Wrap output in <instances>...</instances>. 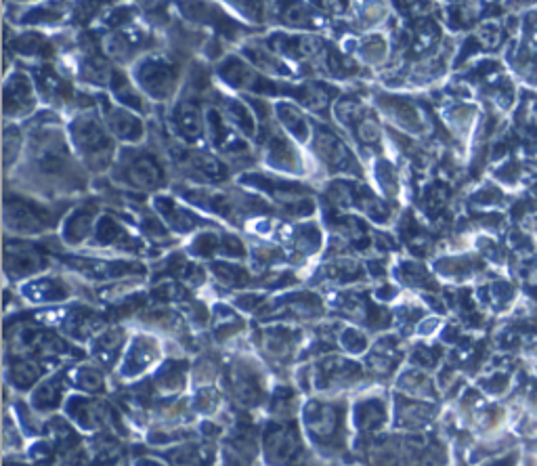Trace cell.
Instances as JSON below:
<instances>
[{"instance_id": "cell-31", "label": "cell", "mask_w": 537, "mask_h": 466, "mask_svg": "<svg viewBox=\"0 0 537 466\" xmlns=\"http://www.w3.org/2000/svg\"><path fill=\"white\" fill-rule=\"evenodd\" d=\"M326 271L332 281H355L363 275L361 265L353 259H338V261L326 265Z\"/></svg>"}, {"instance_id": "cell-33", "label": "cell", "mask_w": 537, "mask_h": 466, "mask_svg": "<svg viewBox=\"0 0 537 466\" xmlns=\"http://www.w3.org/2000/svg\"><path fill=\"white\" fill-rule=\"evenodd\" d=\"M43 376V368L40 364H34V362H21V364H15L13 368V380L17 386L21 388H27L32 386L36 380H38Z\"/></svg>"}, {"instance_id": "cell-12", "label": "cell", "mask_w": 537, "mask_h": 466, "mask_svg": "<svg viewBox=\"0 0 537 466\" xmlns=\"http://www.w3.org/2000/svg\"><path fill=\"white\" fill-rule=\"evenodd\" d=\"M170 126L174 135L185 143H200L206 135V114L195 99H181L170 114Z\"/></svg>"}, {"instance_id": "cell-6", "label": "cell", "mask_w": 537, "mask_h": 466, "mask_svg": "<svg viewBox=\"0 0 537 466\" xmlns=\"http://www.w3.org/2000/svg\"><path fill=\"white\" fill-rule=\"evenodd\" d=\"M313 148H315L317 158L324 162V166L330 168L332 172L355 174V176L363 174L353 150L334 130H330L326 126H315L313 128Z\"/></svg>"}, {"instance_id": "cell-15", "label": "cell", "mask_w": 537, "mask_h": 466, "mask_svg": "<svg viewBox=\"0 0 537 466\" xmlns=\"http://www.w3.org/2000/svg\"><path fill=\"white\" fill-rule=\"evenodd\" d=\"M36 82L23 74H15L5 82V114L7 118H25L36 107Z\"/></svg>"}, {"instance_id": "cell-27", "label": "cell", "mask_w": 537, "mask_h": 466, "mask_svg": "<svg viewBox=\"0 0 537 466\" xmlns=\"http://www.w3.org/2000/svg\"><path fill=\"white\" fill-rule=\"evenodd\" d=\"M281 21L288 23L292 27H305V30H311V27H319L324 25V13L317 11L313 5H285L283 7V15H281Z\"/></svg>"}, {"instance_id": "cell-18", "label": "cell", "mask_w": 537, "mask_h": 466, "mask_svg": "<svg viewBox=\"0 0 537 466\" xmlns=\"http://www.w3.org/2000/svg\"><path fill=\"white\" fill-rule=\"evenodd\" d=\"M93 244L101 248H114V250H139L141 242L120 223L112 214H101L95 233Z\"/></svg>"}, {"instance_id": "cell-34", "label": "cell", "mask_w": 537, "mask_h": 466, "mask_svg": "<svg viewBox=\"0 0 537 466\" xmlns=\"http://www.w3.org/2000/svg\"><path fill=\"white\" fill-rule=\"evenodd\" d=\"M219 255L225 257V259H235V261H241L248 257V248L246 244L241 242V237H237L235 233H223L221 235V250Z\"/></svg>"}, {"instance_id": "cell-35", "label": "cell", "mask_w": 537, "mask_h": 466, "mask_svg": "<svg viewBox=\"0 0 537 466\" xmlns=\"http://www.w3.org/2000/svg\"><path fill=\"white\" fill-rule=\"evenodd\" d=\"M61 399V384L59 380H49L45 386H40L38 391H36V399L34 404L38 406L40 410H49V408H55Z\"/></svg>"}, {"instance_id": "cell-16", "label": "cell", "mask_w": 537, "mask_h": 466, "mask_svg": "<svg viewBox=\"0 0 537 466\" xmlns=\"http://www.w3.org/2000/svg\"><path fill=\"white\" fill-rule=\"evenodd\" d=\"M97 214H99V206L95 200H88L84 204H80L78 208L71 210L61 227V237L67 246H80L82 242H86L97 227Z\"/></svg>"}, {"instance_id": "cell-11", "label": "cell", "mask_w": 537, "mask_h": 466, "mask_svg": "<svg viewBox=\"0 0 537 466\" xmlns=\"http://www.w3.org/2000/svg\"><path fill=\"white\" fill-rule=\"evenodd\" d=\"M69 267L95 281H116L120 277L145 275V267L134 261H101V259H65Z\"/></svg>"}, {"instance_id": "cell-26", "label": "cell", "mask_w": 537, "mask_h": 466, "mask_svg": "<svg viewBox=\"0 0 537 466\" xmlns=\"http://www.w3.org/2000/svg\"><path fill=\"white\" fill-rule=\"evenodd\" d=\"M15 51L29 59H51L55 47L40 32H23L15 38Z\"/></svg>"}, {"instance_id": "cell-17", "label": "cell", "mask_w": 537, "mask_h": 466, "mask_svg": "<svg viewBox=\"0 0 537 466\" xmlns=\"http://www.w3.org/2000/svg\"><path fill=\"white\" fill-rule=\"evenodd\" d=\"M156 212L160 214V219L166 223V227H170L176 233H191L202 225H210L206 219L198 217L191 210L183 208L174 198L168 196H156L154 200Z\"/></svg>"}, {"instance_id": "cell-3", "label": "cell", "mask_w": 537, "mask_h": 466, "mask_svg": "<svg viewBox=\"0 0 537 466\" xmlns=\"http://www.w3.org/2000/svg\"><path fill=\"white\" fill-rule=\"evenodd\" d=\"M116 178L136 191H156L166 185V168L154 152L126 150L116 160ZM116 181V183H118Z\"/></svg>"}, {"instance_id": "cell-4", "label": "cell", "mask_w": 537, "mask_h": 466, "mask_svg": "<svg viewBox=\"0 0 537 466\" xmlns=\"http://www.w3.org/2000/svg\"><path fill=\"white\" fill-rule=\"evenodd\" d=\"M57 217L51 208L40 204L38 200H32L25 196H11L7 194L5 200V225L13 233L21 235H40L53 229Z\"/></svg>"}, {"instance_id": "cell-5", "label": "cell", "mask_w": 537, "mask_h": 466, "mask_svg": "<svg viewBox=\"0 0 537 466\" xmlns=\"http://www.w3.org/2000/svg\"><path fill=\"white\" fill-rule=\"evenodd\" d=\"M178 74H181L178 63L164 55H150L136 61L134 67L136 84L150 99L156 101H166L174 95L178 86Z\"/></svg>"}, {"instance_id": "cell-36", "label": "cell", "mask_w": 537, "mask_h": 466, "mask_svg": "<svg viewBox=\"0 0 537 466\" xmlns=\"http://www.w3.org/2000/svg\"><path fill=\"white\" fill-rule=\"evenodd\" d=\"M357 420L363 428H374L376 424H380L384 420V410L378 401H368L359 408L357 412Z\"/></svg>"}, {"instance_id": "cell-23", "label": "cell", "mask_w": 537, "mask_h": 466, "mask_svg": "<svg viewBox=\"0 0 537 466\" xmlns=\"http://www.w3.org/2000/svg\"><path fill=\"white\" fill-rule=\"evenodd\" d=\"M243 55L248 57L250 65L256 67L259 71H265V74L281 76V78L292 74L290 67L285 65V61L279 55H275L267 45L265 47L263 45H248V47H243Z\"/></svg>"}, {"instance_id": "cell-1", "label": "cell", "mask_w": 537, "mask_h": 466, "mask_svg": "<svg viewBox=\"0 0 537 466\" xmlns=\"http://www.w3.org/2000/svg\"><path fill=\"white\" fill-rule=\"evenodd\" d=\"M27 162L32 164L34 172L45 183H55L57 187L63 185V181H78L74 174V162H71L67 139L59 128H38L29 137L27 148Z\"/></svg>"}, {"instance_id": "cell-24", "label": "cell", "mask_w": 537, "mask_h": 466, "mask_svg": "<svg viewBox=\"0 0 537 466\" xmlns=\"http://www.w3.org/2000/svg\"><path fill=\"white\" fill-rule=\"evenodd\" d=\"M225 118L229 120V124L241 132L243 137H254L256 135V120H254V110H250L248 103L235 99V97H227L225 99Z\"/></svg>"}, {"instance_id": "cell-28", "label": "cell", "mask_w": 537, "mask_h": 466, "mask_svg": "<svg viewBox=\"0 0 537 466\" xmlns=\"http://www.w3.org/2000/svg\"><path fill=\"white\" fill-rule=\"evenodd\" d=\"M292 248L302 255H313L321 248V229L315 223L292 227Z\"/></svg>"}, {"instance_id": "cell-21", "label": "cell", "mask_w": 537, "mask_h": 466, "mask_svg": "<svg viewBox=\"0 0 537 466\" xmlns=\"http://www.w3.org/2000/svg\"><path fill=\"white\" fill-rule=\"evenodd\" d=\"M309 416V428L313 435L321 439H334L340 431L342 416L338 414L336 406L330 404H313L307 412Z\"/></svg>"}, {"instance_id": "cell-19", "label": "cell", "mask_w": 537, "mask_h": 466, "mask_svg": "<svg viewBox=\"0 0 537 466\" xmlns=\"http://www.w3.org/2000/svg\"><path fill=\"white\" fill-rule=\"evenodd\" d=\"M34 82H36V86H38V91L43 93V97H47L55 105H67L76 95L74 91H71L67 78L61 76L59 71L51 65L36 69Z\"/></svg>"}, {"instance_id": "cell-7", "label": "cell", "mask_w": 537, "mask_h": 466, "mask_svg": "<svg viewBox=\"0 0 537 466\" xmlns=\"http://www.w3.org/2000/svg\"><path fill=\"white\" fill-rule=\"evenodd\" d=\"M174 164L198 183H223L229 178V168L223 160L195 148H181L172 156Z\"/></svg>"}, {"instance_id": "cell-10", "label": "cell", "mask_w": 537, "mask_h": 466, "mask_svg": "<svg viewBox=\"0 0 537 466\" xmlns=\"http://www.w3.org/2000/svg\"><path fill=\"white\" fill-rule=\"evenodd\" d=\"M219 76L233 89L246 91V93H275L273 84L261 74L256 67H252L241 57L229 55L219 65Z\"/></svg>"}, {"instance_id": "cell-32", "label": "cell", "mask_w": 537, "mask_h": 466, "mask_svg": "<svg viewBox=\"0 0 537 466\" xmlns=\"http://www.w3.org/2000/svg\"><path fill=\"white\" fill-rule=\"evenodd\" d=\"M221 250V235L214 231H202L189 246V253L195 257H214Z\"/></svg>"}, {"instance_id": "cell-30", "label": "cell", "mask_w": 537, "mask_h": 466, "mask_svg": "<svg viewBox=\"0 0 537 466\" xmlns=\"http://www.w3.org/2000/svg\"><path fill=\"white\" fill-rule=\"evenodd\" d=\"M154 355H156L154 345H152L147 338H139V340L132 345V351H130L128 360H126L128 372H130V374H136V372H141L143 368H147V364L154 360Z\"/></svg>"}, {"instance_id": "cell-25", "label": "cell", "mask_w": 537, "mask_h": 466, "mask_svg": "<svg viewBox=\"0 0 537 466\" xmlns=\"http://www.w3.org/2000/svg\"><path fill=\"white\" fill-rule=\"evenodd\" d=\"M378 101L384 105V110L390 112L392 120H395L399 126H403V128H407V130H418V126L422 128V118H420L418 110H416V107H414L409 101H405V99H395V97H390V95H380Z\"/></svg>"}, {"instance_id": "cell-22", "label": "cell", "mask_w": 537, "mask_h": 466, "mask_svg": "<svg viewBox=\"0 0 537 466\" xmlns=\"http://www.w3.org/2000/svg\"><path fill=\"white\" fill-rule=\"evenodd\" d=\"M275 114H277L281 126L285 128V132H288L290 137H294L296 141H309L313 126L298 105H294L290 101H277L275 103Z\"/></svg>"}, {"instance_id": "cell-29", "label": "cell", "mask_w": 537, "mask_h": 466, "mask_svg": "<svg viewBox=\"0 0 537 466\" xmlns=\"http://www.w3.org/2000/svg\"><path fill=\"white\" fill-rule=\"evenodd\" d=\"M212 271H214V275H217L219 281H223L227 286H237V288H241V286L252 281V277H250V273L241 265H233V263L221 261V263L212 265Z\"/></svg>"}, {"instance_id": "cell-13", "label": "cell", "mask_w": 537, "mask_h": 466, "mask_svg": "<svg viewBox=\"0 0 537 466\" xmlns=\"http://www.w3.org/2000/svg\"><path fill=\"white\" fill-rule=\"evenodd\" d=\"M267 47L275 55H283L296 61H309L315 55H321L326 51L324 40L311 34H283L277 32L267 38Z\"/></svg>"}, {"instance_id": "cell-8", "label": "cell", "mask_w": 537, "mask_h": 466, "mask_svg": "<svg viewBox=\"0 0 537 466\" xmlns=\"http://www.w3.org/2000/svg\"><path fill=\"white\" fill-rule=\"evenodd\" d=\"M51 265V259L47 255L45 246L40 244H27V242H7L5 248V271L7 275L17 281L23 277L38 275Z\"/></svg>"}, {"instance_id": "cell-2", "label": "cell", "mask_w": 537, "mask_h": 466, "mask_svg": "<svg viewBox=\"0 0 537 466\" xmlns=\"http://www.w3.org/2000/svg\"><path fill=\"white\" fill-rule=\"evenodd\" d=\"M67 135L82 166H86L91 172H103L114 164L116 145L112 132L105 128L103 120L95 112H80L69 122Z\"/></svg>"}, {"instance_id": "cell-20", "label": "cell", "mask_w": 537, "mask_h": 466, "mask_svg": "<svg viewBox=\"0 0 537 466\" xmlns=\"http://www.w3.org/2000/svg\"><path fill=\"white\" fill-rule=\"evenodd\" d=\"M25 296H29V301L36 303H55V301H63L69 296V286L65 279L57 277V275H47V277H34L25 283L23 288Z\"/></svg>"}, {"instance_id": "cell-14", "label": "cell", "mask_w": 537, "mask_h": 466, "mask_svg": "<svg viewBox=\"0 0 537 466\" xmlns=\"http://www.w3.org/2000/svg\"><path fill=\"white\" fill-rule=\"evenodd\" d=\"M265 162H267V166H271L273 170H279V172H288V174L305 172L300 152L296 150V145L288 137L277 130H273L265 143Z\"/></svg>"}, {"instance_id": "cell-9", "label": "cell", "mask_w": 537, "mask_h": 466, "mask_svg": "<svg viewBox=\"0 0 537 466\" xmlns=\"http://www.w3.org/2000/svg\"><path fill=\"white\" fill-rule=\"evenodd\" d=\"M101 105V120L105 128L112 132V137L124 141V143H141L145 137V126L143 120L124 105H116L107 97L99 99Z\"/></svg>"}]
</instances>
